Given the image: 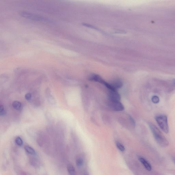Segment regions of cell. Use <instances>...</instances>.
I'll return each mask as SVG.
<instances>
[{
  "instance_id": "6",
  "label": "cell",
  "mask_w": 175,
  "mask_h": 175,
  "mask_svg": "<svg viewBox=\"0 0 175 175\" xmlns=\"http://www.w3.org/2000/svg\"><path fill=\"white\" fill-rule=\"evenodd\" d=\"M89 79L90 81L99 82L103 84L105 81L99 75L95 74H92L89 77Z\"/></svg>"
},
{
  "instance_id": "7",
  "label": "cell",
  "mask_w": 175,
  "mask_h": 175,
  "mask_svg": "<svg viewBox=\"0 0 175 175\" xmlns=\"http://www.w3.org/2000/svg\"><path fill=\"white\" fill-rule=\"evenodd\" d=\"M139 159L147 170L149 171H151V164L149 163V162L147 160L142 157H139Z\"/></svg>"
},
{
  "instance_id": "18",
  "label": "cell",
  "mask_w": 175,
  "mask_h": 175,
  "mask_svg": "<svg viewBox=\"0 0 175 175\" xmlns=\"http://www.w3.org/2000/svg\"><path fill=\"white\" fill-rule=\"evenodd\" d=\"M25 99L26 100L29 101H30L31 99V98H32V96H31V94L29 93H27L25 96Z\"/></svg>"
},
{
  "instance_id": "15",
  "label": "cell",
  "mask_w": 175,
  "mask_h": 175,
  "mask_svg": "<svg viewBox=\"0 0 175 175\" xmlns=\"http://www.w3.org/2000/svg\"><path fill=\"white\" fill-rule=\"evenodd\" d=\"M16 144L19 146H22L23 144V141L20 137L18 136L15 139Z\"/></svg>"
},
{
  "instance_id": "16",
  "label": "cell",
  "mask_w": 175,
  "mask_h": 175,
  "mask_svg": "<svg viewBox=\"0 0 175 175\" xmlns=\"http://www.w3.org/2000/svg\"><path fill=\"white\" fill-rule=\"evenodd\" d=\"M151 101L152 102L155 104H157L159 102V98L157 96H154L152 97L151 99Z\"/></svg>"
},
{
  "instance_id": "20",
  "label": "cell",
  "mask_w": 175,
  "mask_h": 175,
  "mask_svg": "<svg viewBox=\"0 0 175 175\" xmlns=\"http://www.w3.org/2000/svg\"><path fill=\"white\" fill-rule=\"evenodd\" d=\"M173 83L174 85L175 86V79L174 80L173 82Z\"/></svg>"
},
{
  "instance_id": "22",
  "label": "cell",
  "mask_w": 175,
  "mask_h": 175,
  "mask_svg": "<svg viewBox=\"0 0 175 175\" xmlns=\"http://www.w3.org/2000/svg\"><path fill=\"white\" fill-rule=\"evenodd\" d=\"M85 175H87V174H85Z\"/></svg>"
},
{
  "instance_id": "9",
  "label": "cell",
  "mask_w": 175,
  "mask_h": 175,
  "mask_svg": "<svg viewBox=\"0 0 175 175\" xmlns=\"http://www.w3.org/2000/svg\"><path fill=\"white\" fill-rule=\"evenodd\" d=\"M49 91H47V98L49 102L51 104H55L56 101L54 98V97L51 94L50 92Z\"/></svg>"
},
{
  "instance_id": "3",
  "label": "cell",
  "mask_w": 175,
  "mask_h": 175,
  "mask_svg": "<svg viewBox=\"0 0 175 175\" xmlns=\"http://www.w3.org/2000/svg\"><path fill=\"white\" fill-rule=\"evenodd\" d=\"M156 120L161 129L166 133H168L169 131V128L166 116L164 115L158 116L156 117Z\"/></svg>"
},
{
  "instance_id": "14",
  "label": "cell",
  "mask_w": 175,
  "mask_h": 175,
  "mask_svg": "<svg viewBox=\"0 0 175 175\" xmlns=\"http://www.w3.org/2000/svg\"><path fill=\"white\" fill-rule=\"evenodd\" d=\"M76 163L78 167H81L83 164L84 161L83 159L81 157H78L76 160Z\"/></svg>"
},
{
  "instance_id": "2",
  "label": "cell",
  "mask_w": 175,
  "mask_h": 175,
  "mask_svg": "<svg viewBox=\"0 0 175 175\" xmlns=\"http://www.w3.org/2000/svg\"><path fill=\"white\" fill-rule=\"evenodd\" d=\"M21 15L25 18L29 19L38 21L51 22L52 20L50 19L45 17L43 16L39 15L36 14H31L27 12H21L20 14Z\"/></svg>"
},
{
  "instance_id": "8",
  "label": "cell",
  "mask_w": 175,
  "mask_h": 175,
  "mask_svg": "<svg viewBox=\"0 0 175 175\" xmlns=\"http://www.w3.org/2000/svg\"><path fill=\"white\" fill-rule=\"evenodd\" d=\"M111 84L116 90L118 89L121 88L123 86L122 82L119 80H116V81H114L113 83Z\"/></svg>"
},
{
  "instance_id": "19",
  "label": "cell",
  "mask_w": 175,
  "mask_h": 175,
  "mask_svg": "<svg viewBox=\"0 0 175 175\" xmlns=\"http://www.w3.org/2000/svg\"><path fill=\"white\" fill-rule=\"evenodd\" d=\"M129 119L130 121L131 122V123L132 125L134 126H135L136 125L135 121L134 120V119H133V118L131 116H129Z\"/></svg>"
},
{
  "instance_id": "1",
  "label": "cell",
  "mask_w": 175,
  "mask_h": 175,
  "mask_svg": "<svg viewBox=\"0 0 175 175\" xmlns=\"http://www.w3.org/2000/svg\"><path fill=\"white\" fill-rule=\"evenodd\" d=\"M149 125L158 144L163 147L168 146L169 143L167 140L157 126L151 123L149 124Z\"/></svg>"
},
{
  "instance_id": "21",
  "label": "cell",
  "mask_w": 175,
  "mask_h": 175,
  "mask_svg": "<svg viewBox=\"0 0 175 175\" xmlns=\"http://www.w3.org/2000/svg\"><path fill=\"white\" fill-rule=\"evenodd\" d=\"M174 163L175 164V159H174Z\"/></svg>"
},
{
  "instance_id": "12",
  "label": "cell",
  "mask_w": 175,
  "mask_h": 175,
  "mask_svg": "<svg viewBox=\"0 0 175 175\" xmlns=\"http://www.w3.org/2000/svg\"><path fill=\"white\" fill-rule=\"evenodd\" d=\"M67 170L69 175H75V169L72 164H69L67 165Z\"/></svg>"
},
{
  "instance_id": "11",
  "label": "cell",
  "mask_w": 175,
  "mask_h": 175,
  "mask_svg": "<svg viewBox=\"0 0 175 175\" xmlns=\"http://www.w3.org/2000/svg\"><path fill=\"white\" fill-rule=\"evenodd\" d=\"M24 149L26 152L29 154L34 155L36 154L35 149L32 147L29 146V145L25 146L24 147Z\"/></svg>"
},
{
  "instance_id": "13",
  "label": "cell",
  "mask_w": 175,
  "mask_h": 175,
  "mask_svg": "<svg viewBox=\"0 0 175 175\" xmlns=\"http://www.w3.org/2000/svg\"><path fill=\"white\" fill-rule=\"evenodd\" d=\"M116 146L117 148L119 149L120 151L123 152L125 151V148L124 145L121 144V143L119 142H116Z\"/></svg>"
},
{
  "instance_id": "4",
  "label": "cell",
  "mask_w": 175,
  "mask_h": 175,
  "mask_svg": "<svg viewBox=\"0 0 175 175\" xmlns=\"http://www.w3.org/2000/svg\"><path fill=\"white\" fill-rule=\"evenodd\" d=\"M109 106L112 110L115 111H121L124 110V105L120 101H109Z\"/></svg>"
},
{
  "instance_id": "10",
  "label": "cell",
  "mask_w": 175,
  "mask_h": 175,
  "mask_svg": "<svg viewBox=\"0 0 175 175\" xmlns=\"http://www.w3.org/2000/svg\"><path fill=\"white\" fill-rule=\"evenodd\" d=\"M12 106L16 110H20L22 107L21 103L18 101H14L12 103Z\"/></svg>"
},
{
  "instance_id": "5",
  "label": "cell",
  "mask_w": 175,
  "mask_h": 175,
  "mask_svg": "<svg viewBox=\"0 0 175 175\" xmlns=\"http://www.w3.org/2000/svg\"><path fill=\"white\" fill-rule=\"evenodd\" d=\"M109 101H120L121 97L116 91H109L108 93Z\"/></svg>"
},
{
  "instance_id": "17",
  "label": "cell",
  "mask_w": 175,
  "mask_h": 175,
  "mask_svg": "<svg viewBox=\"0 0 175 175\" xmlns=\"http://www.w3.org/2000/svg\"><path fill=\"white\" fill-rule=\"evenodd\" d=\"M6 111L3 105H1L0 106V115L3 116L6 114Z\"/></svg>"
}]
</instances>
